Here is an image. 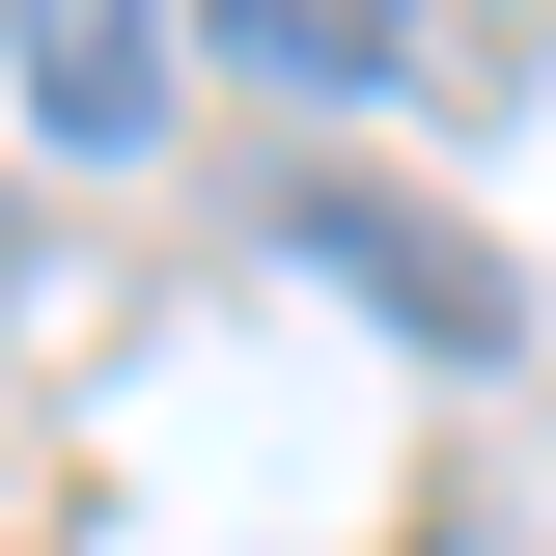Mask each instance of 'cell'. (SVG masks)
Returning <instances> with one entry per match:
<instances>
[{
	"instance_id": "1",
	"label": "cell",
	"mask_w": 556,
	"mask_h": 556,
	"mask_svg": "<svg viewBox=\"0 0 556 556\" xmlns=\"http://www.w3.org/2000/svg\"><path fill=\"white\" fill-rule=\"evenodd\" d=\"M0 56H28V112H56L84 167L167 139V0H0Z\"/></svg>"
},
{
	"instance_id": "2",
	"label": "cell",
	"mask_w": 556,
	"mask_h": 556,
	"mask_svg": "<svg viewBox=\"0 0 556 556\" xmlns=\"http://www.w3.org/2000/svg\"><path fill=\"white\" fill-rule=\"evenodd\" d=\"M306 251H334L362 306H417V334H501V278H473V251H417L390 195H306Z\"/></svg>"
},
{
	"instance_id": "3",
	"label": "cell",
	"mask_w": 556,
	"mask_h": 556,
	"mask_svg": "<svg viewBox=\"0 0 556 556\" xmlns=\"http://www.w3.org/2000/svg\"><path fill=\"white\" fill-rule=\"evenodd\" d=\"M223 56H251V84H362V56H390V0H223Z\"/></svg>"
},
{
	"instance_id": "4",
	"label": "cell",
	"mask_w": 556,
	"mask_h": 556,
	"mask_svg": "<svg viewBox=\"0 0 556 556\" xmlns=\"http://www.w3.org/2000/svg\"><path fill=\"white\" fill-rule=\"evenodd\" d=\"M390 56H417V84H501V56H529V0H390Z\"/></svg>"
}]
</instances>
